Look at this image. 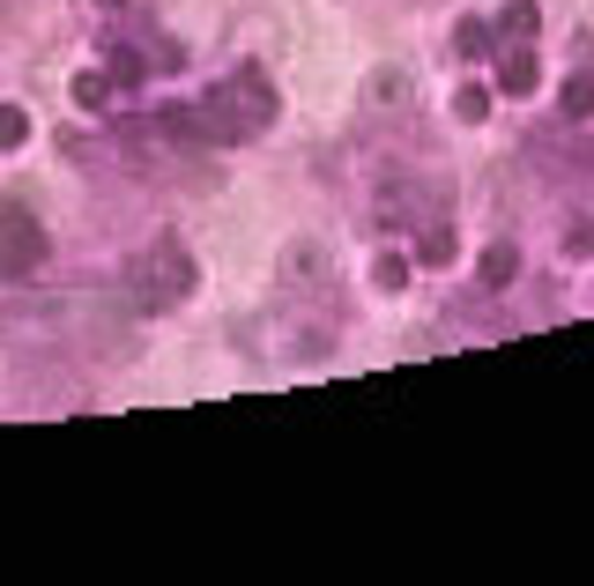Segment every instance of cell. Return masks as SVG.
Returning <instances> with one entry per match:
<instances>
[{
	"label": "cell",
	"mask_w": 594,
	"mask_h": 586,
	"mask_svg": "<svg viewBox=\"0 0 594 586\" xmlns=\"http://www.w3.org/2000/svg\"><path fill=\"white\" fill-rule=\"evenodd\" d=\"M186 290H194V260H186L178 238H157V246L134 260V297H141L149 312H171Z\"/></svg>",
	"instance_id": "1"
},
{
	"label": "cell",
	"mask_w": 594,
	"mask_h": 586,
	"mask_svg": "<svg viewBox=\"0 0 594 586\" xmlns=\"http://www.w3.org/2000/svg\"><path fill=\"white\" fill-rule=\"evenodd\" d=\"M38 267H45V230L30 215H0V275L23 283V275H38Z\"/></svg>",
	"instance_id": "2"
},
{
	"label": "cell",
	"mask_w": 594,
	"mask_h": 586,
	"mask_svg": "<svg viewBox=\"0 0 594 586\" xmlns=\"http://www.w3.org/2000/svg\"><path fill=\"white\" fill-rule=\"evenodd\" d=\"M535 83H543L535 45H506V60H498V89H506V97H535Z\"/></svg>",
	"instance_id": "3"
},
{
	"label": "cell",
	"mask_w": 594,
	"mask_h": 586,
	"mask_svg": "<svg viewBox=\"0 0 594 586\" xmlns=\"http://www.w3.org/2000/svg\"><path fill=\"white\" fill-rule=\"evenodd\" d=\"M535 30H543V15H535V0H512L506 15H498V38H506V45H535Z\"/></svg>",
	"instance_id": "4"
},
{
	"label": "cell",
	"mask_w": 594,
	"mask_h": 586,
	"mask_svg": "<svg viewBox=\"0 0 594 586\" xmlns=\"http://www.w3.org/2000/svg\"><path fill=\"white\" fill-rule=\"evenodd\" d=\"M512 275H520V252H512V246H491V252H483V290H506Z\"/></svg>",
	"instance_id": "5"
},
{
	"label": "cell",
	"mask_w": 594,
	"mask_h": 586,
	"mask_svg": "<svg viewBox=\"0 0 594 586\" xmlns=\"http://www.w3.org/2000/svg\"><path fill=\"white\" fill-rule=\"evenodd\" d=\"M557 112H565V120H587L594 112V75H572V83L557 89Z\"/></svg>",
	"instance_id": "6"
},
{
	"label": "cell",
	"mask_w": 594,
	"mask_h": 586,
	"mask_svg": "<svg viewBox=\"0 0 594 586\" xmlns=\"http://www.w3.org/2000/svg\"><path fill=\"white\" fill-rule=\"evenodd\" d=\"M491 45H498V23H475V15H468V23H461V38H454V52H461V60H483Z\"/></svg>",
	"instance_id": "7"
},
{
	"label": "cell",
	"mask_w": 594,
	"mask_h": 586,
	"mask_svg": "<svg viewBox=\"0 0 594 586\" xmlns=\"http://www.w3.org/2000/svg\"><path fill=\"white\" fill-rule=\"evenodd\" d=\"M75 104H83V112H104V104H112V75H97V67L75 75Z\"/></svg>",
	"instance_id": "8"
},
{
	"label": "cell",
	"mask_w": 594,
	"mask_h": 586,
	"mask_svg": "<svg viewBox=\"0 0 594 586\" xmlns=\"http://www.w3.org/2000/svg\"><path fill=\"white\" fill-rule=\"evenodd\" d=\"M454 120H461V126H483V120H491V89L468 83L461 97H454Z\"/></svg>",
	"instance_id": "9"
},
{
	"label": "cell",
	"mask_w": 594,
	"mask_h": 586,
	"mask_svg": "<svg viewBox=\"0 0 594 586\" xmlns=\"http://www.w3.org/2000/svg\"><path fill=\"white\" fill-rule=\"evenodd\" d=\"M372 283H380L386 297L409 290V260H401V252H380V260H372Z\"/></svg>",
	"instance_id": "10"
},
{
	"label": "cell",
	"mask_w": 594,
	"mask_h": 586,
	"mask_svg": "<svg viewBox=\"0 0 594 586\" xmlns=\"http://www.w3.org/2000/svg\"><path fill=\"white\" fill-rule=\"evenodd\" d=\"M30 141V112L23 104H0V149H23Z\"/></svg>",
	"instance_id": "11"
},
{
	"label": "cell",
	"mask_w": 594,
	"mask_h": 586,
	"mask_svg": "<svg viewBox=\"0 0 594 586\" xmlns=\"http://www.w3.org/2000/svg\"><path fill=\"white\" fill-rule=\"evenodd\" d=\"M431 260V267H438V260H454V230H424V246H417Z\"/></svg>",
	"instance_id": "12"
},
{
	"label": "cell",
	"mask_w": 594,
	"mask_h": 586,
	"mask_svg": "<svg viewBox=\"0 0 594 586\" xmlns=\"http://www.w3.org/2000/svg\"><path fill=\"white\" fill-rule=\"evenodd\" d=\"M104 75H112V83H141V60H134V52H112V67H104Z\"/></svg>",
	"instance_id": "13"
}]
</instances>
